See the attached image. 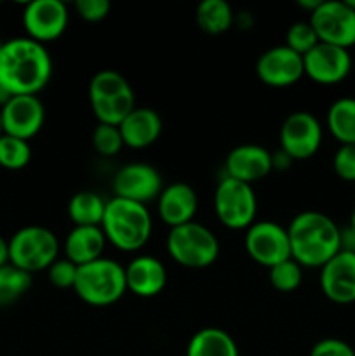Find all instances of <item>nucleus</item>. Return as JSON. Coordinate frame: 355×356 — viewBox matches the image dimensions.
Listing matches in <instances>:
<instances>
[{"label": "nucleus", "instance_id": "obj_10", "mask_svg": "<svg viewBox=\"0 0 355 356\" xmlns=\"http://www.w3.org/2000/svg\"><path fill=\"white\" fill-rule=\"evenodd\" d=\"M244 243L251 259L268 270L291 259L287 228L274 221H254L247 228Z\"/></svg>", "mask_w": 355, "mask_h": 356}, {"label": "nucleus", "instance_id": "obj_24", "mask_svg": "<svg viewBox=\"0 0 355 356\" xmlns=\"http://www.w3.org/2000/svg\"><path fill=\"white\" fill-rule=\"evenodd\" d=\"M327 127L340 145H355V97H340L331 104Z\"/></svg>", "mask_w": 355, "mask_h": 356}, {"label": "nucleus", "instance_id": "obj_30", "mask_svg": "<svg viewBox=\"0 0 355 356\" xmlns=\"http://www.w3.org/2000/svg\"><path fill=\"white\" fill-rule=\"evenodd\" d=\"M93 146L101 156H117L120 149L124 148V139H122L120 129L117 125L97 124L93 131Z\"/></svg>", "mask_w": 355, "mask_h": 356}, {"label": "nucleus", "instance_id": "obj_7", "mask_svg": "<svg viewBox=\"0 0 355 356\" xmlns=\"http://www.w3.org/2000/svg\"><path fill=\"white\" fill-rule=\"evenodd\" d=\"M58 256V236L45 226H24L9 240V263L30 275L49 270Z\"/></svg>", "mask_w": 355, "mask_h": 356}, {"label": "nucleus", "instance_id": "obj_32", "mask_svg": "<svg viewBox=\"0 0 355 356\" xmlns=\"http://www.w3.org/2000/svg\"><path fill=\"white\" fill-rule=\"evenodd\" d=\"M77 271H79V266L73 264L72 261H68L66 257L58 259L47 270L49 282L58 289H73L75 287Z\"/></svg>", "mask_w": 355, "mask_h": 356}, {"label": "nucleus", "instance_id": "obj_36", "mask_svg": "<svg viewBox=\"0 0 355 356\" xmlns=\"http://www.w3.org/2000/svg\"><path fill=\"white\" fill-rule=\"evenodd\" d=\"M340 250L343 252H352L355 254V229H352L350 226L345 229H341L340 233Z\"/></svg>", "mask_w": 355, "mask_h": 356}, {"label": "nucleus", "instance_id": "obj_28", "mask_svg": "<svg viewBox=\"0 0 355 356\" xmlns=\"http://www.w3.org/2000/svg\"><path fill=\"white\" fill-rule=\"evenodd\" d=\"M31 148L28 141L14 136H0V167L7 170H21L30 163Z\"/></svg>", "mask_w": 355, "mask_h": 356}, {"label": "nucleus", "instance_id": "obj_29", "mask_svg": "<svg viewBox=\"0 0 355 356\" xmlns=\"http://www.w3.org/2000/svg\"><path fill=\"white\" fill-rule=\"evenodd\" d=\"M268 277H270L271 287L277 289L278 292H294L303 282V268L291 257L270 268Z\"/></svg>", "mask_w": 355, "mask_h": 356}, {"label": "nucleus", "instance_id": "obj_19", "mask_svg": "<svg viewBox=\"0 0 355 356\" xmlns=\"http://www.w3.org/2000/svg\"><path fill=\"white\" fill-rule=\"evenodd\" d=\"M198 209V198L194 188L187 183H173L164 186L157 198V211L160 219L169 228L194 221Z\"/></svg>", "mask_w": 355, "mask_h": 356}, {"label": "nucleus", "instance_id": "obj_3", "mask_svg": "<svg viewBox=\"0 0 355 356\" xmlns=\"http://www.w3.org/2000/svg\"><path fill=\"white\" fill-rule=\"evenodd\" d=\"M101 229L111 245L134 252L143 249L152 236V214L146 205L113 197L106 202Z\"/></svg>", "mask_w": 355, "mask_h": 356}, {"label": "nucleus", "instance_id": "obj_25", "mask_svg": "<svg viewBox=\"0 0 355 356\" xmlns=\"http://www.w3.org/2000/svg\"><path fill=\"white\" fill-rule=\"evenodd\" d=\"M197 24L209 35H221L232 28L235 21L232 6L226 0H202L197 7Z\"/></svg>", "mask_w": 355, "mask_h": 356}, {"label": "nucleus", "instance_id": "obj_11", "mask_svg": "<svg viewBox=\"0 0 355 356\" xmlns=\"http://www.w3.org/2000/svg\"><path fill=\"white\" fill-rule=\"evenodd\" d=\"M322 145V125L310 111H294L281 125V152L291 160L312 159Z\"/></svg>", "mask_w": 355, "mask_h": 356}, {"label": "nucleus", "instance_id": "obj_1", "mask_svg": "<svg viewBox=\"0 0 355 356\" xmlns=\"http://www.w3.org/2000/svg\"><path fill=\"white\" fill-rule=\"evenodd\" d=\"M52 76V59L44 44L28 37L3 42L0 87L13 96H37Z\"/></svg>", "mask_w": 355, "mask_h": 356}, {"label": "nucleus", "instance_id": "obj_31", "mask_svg": "<svg viewBox=\"0 0 355 356\" xmlns=\"http://www.w3.org/2000/svg\"><path fill=\"white\" fill-rule=\"evenodd\" d=\"M319 42V37L310 21H298V23L291 24L285 33V45L299 56L308 54Z\"/></svg>", "mask_w": 355, "mask_h": 356}, {"label": "nucleus", "instance_id": "obj_41", "mask_svg": "<svg viewBox=\"0 0 355 356\" xmlns=\"http://www.w3.org/2000/svg\"><path fill=\"white\" fill-rule=\"evenodd\" d=\"M3 134V131H2V118H0V136Z\"/></svg>", "mask_w": 355, "mask_h": 356}, {"label": "nucleus", "instance_id": "obj_27", "mask_svg": "<svg viewBox=\"0 0 355 356\" xmlns=\"http://www.w3.org/2000/svg\"><path fill=\"white\" fill-rule=\"evenodd\" d=\"M31 289V275L14 264L0 268V308L14 305Z\"/></svg>", "mask_w": 355, "mask_h": 356}, {"label": "nucleus", "instance_id": "obj_18", "mask_svg": "<svg viewBox=\"0 0 355 356\" xmlns=\"http://www.w3.org/2000/svg\"><path fill=\"white\" fill-rule=\"evenodd\" d=\"M274 169V155L260 145H240L226 155V176L242 183L261 181Z\"/></svg>", "mask_w": 355, "mask_h": 356}, {"label": "nucleus", "instance_id": "obj_14", "mask_svg": "<svg viewBox=\"0 0 355 356\" xmlns=\"http://www.w3.org/2000/svg\"><path fill=\"white\" fill-rule=\"evenodd\" d=\"M256 75L265 86L275 89L294 86L305 75L303 56L296 54L287 45L268 49L258 59Z\"/></svg>", "mask_w": 355, "mask_h": 356}, {"label": "nucleus", "instance_id": "obj_21", "mask_svg": "<svg viewBox=\"0 0 355 356\" xmlns=\"http://www.w3.org/2000/svg\"><path fill=\"white\" fill-rule=\"evenodd\" d=\"M162 118L155 110L136 106L125 120L118 125L124 145L129 148L143 149L152 146L162 134Z\"/></svg>", "mask_w": 355, "mask_h": 356}, {"label": "nucleus", "instance_id": "obj_23", "mask_svg": "<svg viewBox=\"0 0 355 356\" xmlns=\"http://www.w3.org/2000/svg\"><path fill=\"white\" fill-rule=\"evenodd\" d=\"M187 356H239V348L228 332L218 327H207L194 334L188 343Z\"/></svg>", "mask_w": 355, "mask_h": 356}, {"label": "nucleus", "instance_id": "obj_26", "mask_svg": "<svg viewBox=\"0 0 355 356\" xmlns=\"http://www.w3.org/2000/svg\"><path fill=\"white\" fill-rule=\"evenodd\" d=\"M106 202L94 191H79L68 202V216L75 226H101Z\"/></svg>", "mask_w": 355, "mask_h": 356}, {"label": "nucleus", "instance_id": "obj_13", "mask_svg": "<svg viewBox=\"0 0 355 356\" xmlns=\"http://www.w3.org/2000/svg\"><path fill=\"white\" fill-rule=\"evenodd\" d=\"M68 7L61 0H33L26 3L23 13L28 38L40 44L61 37L68 26Z\"/></svg>", "mask_w": 355, "mask_h": 356}, {"label": "nucleus", "instance_id": "obj_6", "mask_svg": "<svg viewBox=\"0 0 355 356\" xmlns=\"http://www.w3.org/2000/svg\"><path fill=\"white\" fill-rule=\"evenodd\" d=\"M167 252L174 263L188 270H204L219 257V242L214 233L197 221L171 228Z\"/></svg>", "mask_w": 355, "mask_h": 356}, {"label": "nucleus", "instance_id": "obj_20", "mask_svg": "<svg viewBox=\"0 0 355 356\" xmlns=\"http://www.w3.org/2000/svg\"><path fill=\"white\" fill-rule=\"evenodd\" d=\"M127 291L138 298H155L166 289L167 270L153 256H138L124 268Z\"/></svg>", "mask_w": 355, "mask_h": 356}, {"label": "nucleus", "instance_id": "obj_5", "mask_svg": "<svg viewBox=\"0 0 355 356\" xmlns=\"http://www.w3.org/2000/svg\"><path fill=\"white\" fill-rule=\"evenodd\" d=\"M73 291L86 305L97 308L115 305L127 292L124 266L106 257L79 266Z\"/></svg>", "mask_w": 355, "mask_h": 356}, {"label": "nucleus", "instance_id": "obj_34", "mask_svg": "<svg viewBox=\"0 0 355 356\" xmlns=\"http://www.w3.org/2000/svg\"><path fill=\"white\" fill-rule=\"evenodd\" d=\"M110 9L111 6L108 0H77L75 2L77 14L89 23L104 19L110 14Z\"/></svg>", "mask_w": 355, "mask_h": 356}, {"label": "nucleus", "instance_id": "obj_37", "mask_svg": "<svg viewBox=\"0 0 355 356\" xmlns=\"http://www.w3.org/2000/svg\"><path fill=\"white\" fill-rule=\"evenodd\" d=\"M9 264V240L0 235V268Z\"/></svg>", "mask_w": 355, "mask_h": 356}, {"label": "nucleus", "instance_id": "obj_38", "mask_svg": "<svg viewBox=\"0 0 355 356\" xmlns=\"http://www.w3.org/2000/svg\"><path fill=\"white\" fill-rule=\"evenodd\" d=\"M320 3H322V0H299L298 6L303 7V9L310 10V14H312L313 10L320 6Z\"/></svg>", "mask_w": 355, "mask_h": 356}, {"label": "nucleus", "instance_id": "obj_16", "mask_svg": "<svg viewBox=\"0 0 355 356\" xmlns=\"http://www.w3.org/2000/svg\"><path fill=\"white\" fill-rule=\"evenodd\" d=\"M3 134L28 141L40 132L45 120V108L37 96H14L0 108Z\"/></svg>", "mask_w": 355, "mask_h": 356}, {"label": "nucleus", "instance_id": "obj_15", "mask_svg": "<svg viewBox=\"0 0 355 356\" xmlns=\"http://www.w3.org/2000/svg\"><path fill=\"white\" fill-rule=\"evenodd\" d=\"M305 75L322 86L340 83L352 72V56L348 49L319 42L308 54L303 56Z\"/></svg>", "mask_w": 355, "mask_h": 356}, {"label": "nucleus", "instance_id": "obj_35", "mask_svg": "<svg viewBox=\"0 0 355 356\" xmlns=\"http://www.w3.org/2000/svg\"><path fill=\"white\" fill-rule=\"evenodd\" d=\"M310 356H355L354 348L341 339L327 337L313 344Z\"/></svg>", "mask_w": 355, "mask_h": 356}, {"label": "nucleus", "instance_id": "obj_8", "mask_svg": "<svg viewBox=\"0 0 355 356\" xmlns=\"http://www.w3.org/2000/svg\"><path fill=\"white\" fill-rule=\"evenodd\" d=\"M258 200L251 184L225 176L214 190V212L223 226L247 229L256 219Z\"/></svg>", "mask_w": 355, "mask_h": 356}, {"label": "nucleus", "instance_id": "obj_12", "mask_svg": "<svg viewBox=\"0 0 355 356\" xmlns=\"http://www.w3.org/2000/svg\"><path fill=\"white\" fill-rule=\"evenodd\" d=\"M164 190V179L150 163L132 162L122 167L113 177L115 197L146 205L157 200Z\"/></svg>", "mask_w": 355, "mask_h": 356}, {"label": "nucleus", "instance_id": "obj_9", "mask_svg": "<svg viewBox=\"0 0 355 356\" xmlns=\"http://www.w3.org/2000/svg\"><path fill=\"white\" fill-rule=\"evenodd\" d=\"M310 24L324 44L343 49L355 45V10L345 0H322L310 14Z\"/></svg>", "mask_w": 355, "mask_h": 356}, {"label": "nucleus", "instance_id": "obj_40", "mask_svg": "<svg viewBox=\"0 0 355 356\" xmlns=\"http://www.w3.org/2000/svg\"><path fill=\"white\" fill-rule=\"evenodd\" d=\"M345 2H347V3H348V6H350V7H352V9H354V10H355V0H345Z\"/></svg>", "mask_w": 355, "mask_h": 356}, {"label": "nucleus", "instance_id": "obj_33", "mask_svg": "<svg viewBox=\"0 0 355 356\" xmlns=\"http://www.w3.org/2000/svg\"><path fill=\"white\" fill-rule=\"evenodd\" d=\"M334 172L343 181H355V145H341L333 159Z\"/></svg>", "mask_w": 355, "mask_h": 356}, {"label": "nucleus", "instance_id": "obj_4", "mask_svg": "<svg viewBox=\"0 0 355 356\" xmlns=\"http://www.w3.org/2000/svg\"><path fill=\"white\" fill-rule=\"evenodd\" d=\"M89 103L97 124L118 127L136 108V96L122 73L101 70L89 82Z\"/></svg>", "mask_w": 355, "mask_h": 356}, {"label": "nucleus", "instance_id": "obj_22", "mask_svg": "<svg viewBox=\"0 0 355 356\" xmlns=\"http://www.w3.org/2000/svg\"><path fill=\"white\" fill-rule=\"evenodd\" d=\"M106 236L101 226H75L65 240L66 259L84 266L103 257Z\"/></svg>", "mask_w": 355, "mask_h": 356}, {"label": "nucleus", "instance_id": "obj_42", "mask_svg": "<svg viewBox=\"0 0 355 356\" xmlns=\"http://www.w3.org/2000/svg\"><path fill=\"white\" fill-rule=\"evenodd\" d=\"M2 47H3V40H2V38H0V51H2Z\"/></svg>", "mask_w": 355, "mask_h": 356}, {"label": "nucleus", "instance_id": "obj_17", "mask_svg": "<svg viewBox=\"0 0 355 356\" xmlns=\"http://www.w3.org/2000/svg\"><path fill=\"white\" fill-rule=\"evenodd\" d=\"M320 291L336 305L355 302V254L340 250L320 268Z\"/></svg>", "mask_w": 355, "mask_h": 356}, {"label": "nucleus", "instance_id": "obj_2", "mask_svg": "<svg viewBox=\"0 0 355 356\" xmlns=\"http://www.w3.org/2000/svg\"><path fill=\"white\" fill-rule=\"evenodd\" d=\"M341 228L327 214L303 211L287 226L291 257L301 268H322L340 252Z\"/></svg>", "mask_w": 355, "mask_h": 356}, {"label": "nucleus", "instance_id": "obj_39", "mask_svg": "<svg viewBox=\"0 0 355 356\" xmlns=\"http://www.w3.org/2000/svg\"><path fill=\"white\" fill-rule=\"evenodd\" d=\"M350 228L355 229V207H354V211H352V216H350Z\"/></svg>", "mask_w": 355, "mask_h": 356}]
</instances>
